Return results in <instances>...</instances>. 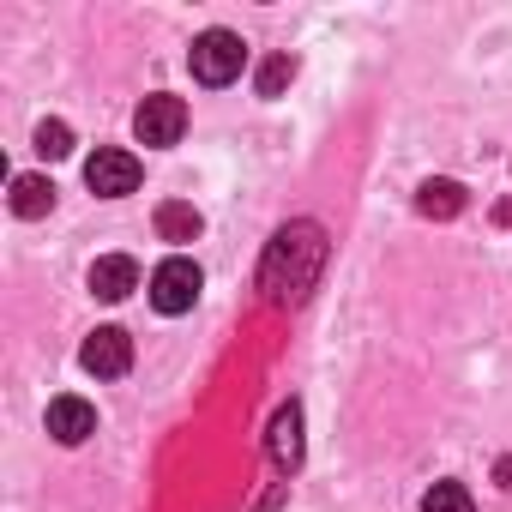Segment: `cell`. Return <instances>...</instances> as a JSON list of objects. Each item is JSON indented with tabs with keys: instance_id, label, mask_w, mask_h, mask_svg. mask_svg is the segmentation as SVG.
Listing matches in <instances>:
<instances>
[{
	"instance_id": "obj_13",
	"label": "cell",
	"mask_w": 512,
	"mask_h": 512,
	"mask_svg": "<svg viewBox=\"0 0 512 512\" xmlns=\"http://www.w3.org/2000/svg\"><path fill=\"white\" fill-rule=\"evenodd\" d=\"M422 512H476V500H470L464 482H434V488L422 494Z\"/></svg>"
},
{
	"instance_id": "obj_14",
	"label": "cell",
	"mask_w": 512,
	"mask_h": 512,
	"mask_svg": "<svg viewBox=\"0 0 512 512\" xmlns=\"http://www.w3.org/2000/svg\"><path fill=\"white\" fill-rule=\"evenodd\" d=\"M37 151H43L49 163H61V157L73 151V127H67V121H43V127H37Z\"/></svg>"
},
{
	"instance_id": "obj_6",
	"label": "cell",
	"mask_w": 512,
	"mask_h": 512,
	"mask_svg": "<svg viewBox=\"0 0 512 512\" xmlns=\"http://www.w3.org/2000/svg\"><path fill=\"white\" fill-rule=\"evenodd\" d=\"M85 187H91V193H103V199L133 193V187H139V157H133V151H115V145H103V151L85 163Z\"/></svg>"
},
{
	"instance_id": "obj_4",
	"label": "cell",
	"mask_w": 512,
	"mask_h": 512,
	"mask_svg": "<svg viewBox=\"0 0 512 512\" xmlns=\"http://www.w3.org/2000/svg\"><path fill=\"white\" fill-rule=\"evenodd\" d=\"M133 133H139V145H175V139L187 133V103L169 97V91L145 97L139 115H133Z\"/></svg>"
},
{
	"instance_id": "obj_2",
	"label": "cell",
	"mask_w": 512,
	"mask_h": 512,
	"mask_svg": "<svg viewBox=\"0 0 512 512\" xmlns=\"http://www.w3.org/2000/svg\"><path fill=\"white\" fill-rule=\"evenodd\" d=\"M187 67H193L199 85H229V79L247 67V43H241L235 31H205V37H193Z\"/></svg>"
},
{
	"instance_id": "obj_15",
	"label": "cell",
	"mask_w": 512,
	"mask_h": 512,
	"mask_svg": "<svg viewBox=\"0 0 512 512\" xmlns=\"http://www.w3.org/2000/svg\"><path fill=\"white\" fill-rule=\"evenodd\" d=\"M290 79H296V61H290V55H272V61L260 67V97H278Z\"/></svg>"
},
{
	"instance_id": "obj_3",
	"label": "cell",
	"mask_w": 512,
	"mask_h": 512,
	"mask_svg": "<svg viewBox=\"0 0 512 512\" xmlns=\"http://www.w3.org/2000/svg\"><path fill=\"white\" fill-rule=\"evenodd\" d=\"M199 290H205V278H199L193 260H181V253L151 272V308H157V314H187V308L199 302Z\"/></svg>"
},
{
	"instance_id": "obj_7",
	"label": "cell",
	"mask_w": 512,
	"mask_h": 512,
	"mask_svg": "<svg viewBox=\"0 0 512 512\" xmlns=\"http://www.w3.org/2000/svg\"><path fill=\"white\" fill-rule=\"evenodd\" d=\"M139 290V260H127V253H109V260L91 266V296L97 302H127Z\"/></svg>"
},
{
	"instance_id": "obj_11",
	"label": "cell",
	"mask_w": 512,
	"mask_h": 512,
	"mask_svg": "<svg viewBox=\"0 0 512 512\" xmlns=\"http://www.w3.org/2000/svg\"><path fill=\"white\" fill-rule=\"evenodd\" d=\"M416 211H422V217H458V211H464V187H458V181H422Z\"/></svg>"
},
{
	"instance_id": "obj_9",
	"label": "cell",
	"mask_w": 512,
	"mask_h": 512,
	"mask_svg": "<svg viewBox=\"0 0 512 512\" xmlns=\"http://www.w3.org/2000/svg\"><path fill=\"white\" fill-rule=\"evenodd\" d=\"M266 452L278 470H296L302 464V404H284L272 416V434H266Z\"/></svg>"
},
{
	"instance_id": "obj_8",
	"label": "cell",
	"mask_w": 512,
	"mask_h": 512,
	"mask_svg": "<svg viewBox=\"0 0 512 512\" xmlns=\"http://www.w3.org/2000/svg\"><path fill=\"white\" fill-rule=\"evenodd\" d=\"M49 434H55L61 446H79V440L97 434V410H91L85 398H55V404H49Z\"/></svg>"
},
{
	"instance_id": "obj_1",
	"label": "cell",
	"mask_w": 512,
	"mask_h": 512,
	"mask_svg": "<svg viewBox=\"0 0 512 512\" xmlns=\"http://www.w3.org/2000/svg\"><path fill=\"white\" fill-rule=\"evenodd\" d=\"M320 266H326V229H320V223H290V229H278V241L266 247L260 290H266L272 302H302V296L314 290Z\"/></svg>"
},
{
	"instance_id": "obj_5",
	"label": "cell",
	"mask_w": 512,
	"mask_h": 512,
	"mask_svg": "<svg viewBox=\"0 0 512 512\" xmlns=\"http://www.w3.org/2000/svg\"><path fill=\"white\" fill-rule=\"evenodd\" d=\"M79 362H85V374H97V380H121V374L133 368V338H127L121 326H97V332L85 338Z\"/></svg>"
},
{
	"instance_id": "obj_12",
	"label": "cell",
	"mask_w": 512,
	"mask_h": 512,
	"mask_svg": "<svg viewBox=\"0 0 512 512\" xmlns=\"http://www.w3.org/2000/svg\"><path fill=\"white\" fill-rule=\"evenodd\" d=\"M199 229H205V217H199L193 205H181V199L157 205V235H163V241H193Z\"/></svg>"
},
{
	"instance_id": "obj_16",
	"label": "cell",
	"mask_w": 512,
	"mask_h": 512,
	"mask_svg": "<svg viewBox=\"0 0 512 512\" xmlns=\"http://www.w3.org/2000/svg\"><path fill=\"white\" fill-rule=\"evenodd\" d=\"M494 476H500V488H512V458H500V470H494Z\"/></svg>"
},
{
	"instance_id": "obj_10",
	"label": "cell",
	"mask_w": 512,
	"mask_h": 512,
	"mask_svg": "<svg viewBox=\"0 0 512 512\" xmlns=\"http://www.w3.org/2000/svg\"><path fill=\"white\" fill-rule=\"evenodd\" d=\"M49 205H55V181L49 175H19L13 181V211L19 217H43Z\"/></svg>"
}]
</instances>
